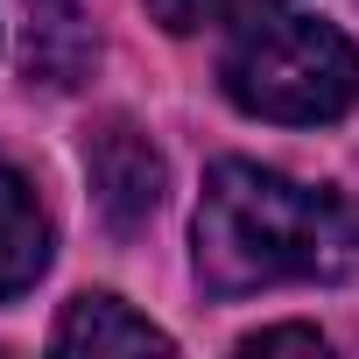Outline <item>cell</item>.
<instances>
[{"instance_id":"obj_1","label":"cell","mask_w":359,"mask_h":359,"mask_svg":"<svg viewBox=\"0 0 359 359\" xmlns=\"http://www.w3.org/2000/svg\"><path fill=\"white\" fill-rule=\"evenodd\" d=\"M191 240H198V282L212 296H254L282 282H345L359 268V212L261 162H219L205 176Z\"/></svg>"},{"instance_id":"obj_2","label":"cell","mask_w":359,"mask_h":359,"mask_svg":"<svg viewBox=\"0 0 359 359\" xmlns=\"http://www.w3.org/2000/svg\"><path fill=\"white\" fill-rule=\"evenodd\" d=\"M219 78H226V99L240 113L282 120V127H317L359 99V50L345 43V29L275 8V15L240 29Z\"/></svg>"},{"instance_id":"obj_3","label":"cell","mask_w":359,"mask_h":359,"mask_svg":"<svg viewBox=\"0 0 359 359\" xmlns=\"http://www.w3.org/2000/svg\"><path fill=\"white\" fill-rule=\"evenodd\" d=\"M85 184H92V212H99V226H106L113 240H134V233L162 212L169 169H162L155 141H148L134 120L106 113V120L85 134Z\"/></svg>"},{"instance_id":"obj_4","label":"cell","mask_w":359,"mask_h":359,"mask_svg":"<svg viewBox=\"0 0 359 359\" xmlns=\"http://www.w3.org/2000/svg\"><path fill=\"white\" fill-rule=\"evenodd\" d=\"M43 268H50V212H43L36 184L0 155V303L36 289Z\"/></svg>"},{"instance_id":"obj_5","label":"cell","mask_w":359,"mask_h":359,"mask_svg":"<svg viewBox=\"0 0 359 359\" xmlns=\"http://www.w3.org/2000/svg\"><path fill=\"white\" fill-rule=\"evenodd\" d=\"M92 57H99V36L78 15V0H29V29H22L29 78H43V85L64 92V85H78L92 71Z\"/></svg>"},{"instance_id":"obj_6","label":"cell","mask_w":359,"mask_h":359,"mask_svg":"<svg viewBox=\"0 0 359 359\" xmlns=\"http://www.w3.org/2000/svg\"><path fill=\"white\" fill-rule=\"evenodd\" d=\"M57 352H169V331H155L148 317H134L120 296H78L57 317Z\"/></svg>"},{"instance_id":"obj_7","label":"cell","mask_w":359,"mask_h":359,"mask_svg":"<svg viewBox=\"0 0 359 359\" xmlns=\"http://www.w3.org/2000/svg\"><path fill=\"white\" fill-rule=\"evenodd\" d=\"M282 0H148V15L169 29V36H191V29H205V22H233V29H247V22H261V15H275Z\"/></svg>"},{"instance_id":"obj_8","label":"cell","mask_w":359,"mask_h":359,"mask_svg":"<svg viewBox=\"0 0 359 359\" xmlns=\"http://www.w3.org/2000/svg\"><path fill=\"white\" fill-rule=\"evenodd\" d=\"M240 352H324V331L317 324H268V331L240 338Z\"/></svg>"}]
</instances>
